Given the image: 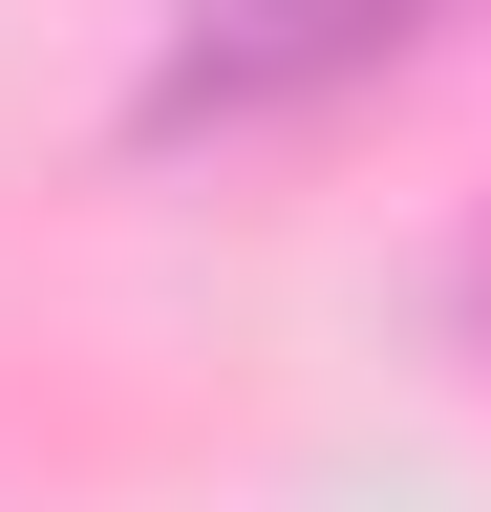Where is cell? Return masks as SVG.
<instances>
[{
  "label": "cell",
  "instance_id": "6da1fadb",
  "mask_svg": "<svg viewBox=\"0 0 491 512\" xmlns=\"http://www.w3.org/2000/svg\"><path fill=\"white\" fill-rule=\"evenodd\" d=\"M427 22V0H193L171 22V64H150V128H257V107H321V86H363Z\"/></svg>",
  "mask_w": 491,
  "mask_h": 512
}]
</instances>
